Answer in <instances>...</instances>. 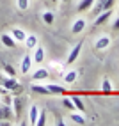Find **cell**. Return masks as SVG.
Returning <instances> with one entry per match:
<instances>
[{"label": "cell", "mask_w": 119, "mask_h": 126, "mask_svg": "<svg viewBox=\"0 0 119 126\" xmlns=\"http://www.w3.org/2000/svg\"><path fill=\"white\" fill-rule=\"evenodd\" d=\"M2 85L5 91H20V83L16 82L14 77H7V78H2Z\"/></svg>", "instance_id": "obj_1"}, {"label": "cell", "mask_w": 119, "mask_h": 126, "mask_svg": "<svg viewBox=\"0 0 119 126\" xmlns=\"http://www.w3.org/2000/svg\"><path fill=\"white\" fill-rule=\"evenodd\" d=\"M110 16H112V9H105V11H101L98 13V18L92 21V27H100V25H103Z\"/></svg>", "instance_id": "obj_2"}, {"label": "cell", "mask_w": 119, "mask_h": 126, "mask_svg": "<svg viewBox=\"0 0 119 126\" xmlns=\"http://www.w3.org/2000/svg\"><path fill=\"white\" fill-rule=\"evenodd\" d=\"M112 4H114V0H98V4L94 5V14L101 13V11H105V9H112Z\"/></svg>", "instance_id": "obj_3"}, {"label": "cell", "mask_w": 119, "mask_h": 126, "mask_svg": "<svg viewBox=\"0 0 119 126\" xmlns=\"http://www.w3.org/2000/svg\"><path fill=\"white\" fill-rule=\"evenodd\" d=\"M80 52H82V43H78V45H75V46H73V50L69 52V55H68V61H66V64H73V62L76 61V59H78Z\"/></svg>", "instance_id": "obj_4"}, {"label": "cell", "mask_w": 119, "mask_h": 126, "mask_svg": "<svg viewBox=\"0 0 119 126\" xmlns=\"http://www.w3.org/2000/svg\"><path fill=\"white\" fill-rule=\"evenodd\" d=\"M11 36H13V39L16 41V43H23L25 41V37H27V34H25V30H21V29H13L11 30Z\"/></svg>", "instance_id": "obj_5"}, {"label": "cell", "mask_w": 119, "mask_h": 126, "mask_svg": "<svg viewBox=\"0 0 119 126\" xmlns=\"http://www.w3.org/2000/svg\"><path fill=\"white\" fill-rule=\"evenodd\" d=\"M37 117H39V108H37L36 105H32V107H30V112H29V123L36 126Z\"/></svg>", "instance_id": "obj_6"}, {"label": "cell", "mask_w": 119, "mask_h": 126, "mask_svg": "<svg viewBox=\"0 0 119 126\" xmlns=\"http://www.w3.org/2000/svg\"><path fill=\"white\" fill-rule=\"evenodd\" d=\"M30 66H32V57H30V55H25V57L21 59V73H23V75L29 73V71H30Z\"/></svg>", "instance_id": "obj_7"}, {"label": "cell", "mask_w": 119, "mask_h": 126, "mask_svg": "<svg viewBox=\"0 0 119 126\" xmlns=\"http://www.w3.org/2000/svg\"><path fill=\"white\" fill-rule=\"evenodd\" d=\"M0 41H2V45L7 46V48H14V46H16V41L13 39L11 34H4L2 37H0Z\"/></svg>", "instance_id": "obj_8"}, {"label": "cell", "mask_w": 119, "mask_h": 126, "mask_svg": "<svg viewBox=\"0 0 119 126\" xmlns=\"http://www.w3.org/2000/svg\"><path fill=\"white\" fill-rule=\"evenodd\" d=\"M32 61H36V62H43L45 61V48L43 46H36V52H34Z\"/></svg>", "instance_id": "obj_9"}, {"label": "cell", "mask_w": 119, "mask_h": 126, "mask_svg": "<svg viewBox=\"0 0 119 126\" xmlns=\"http://www.w3.org/2000/svg\"><path fill=\"white\" fill-rule=\"evenodd\" d=\"M46 89H48V92L50 94H64V87H61V85H57V83H48L46 85Z\"/></svg>", "instance_id": "obj_10"}, {"label": "cell", "mask_w": 119, "mask_h": 126, "mask_svg": "<svg viewBox=\"0 0 119 126\" xmlns=\"http://www.w3.org/2000/svg\"><path fill=\"white\" fill-rule=\"evenodd\" d=\"M108 45H110V37H108V36H101V37L96 41V45H94V46H96L98 50H105Z\"/></svg>", "instance_id": "obj_11"}, {"label": "cell", "mask_w": 119, "mask_h": 126, "mask_svg": "<svg viewBox=\"0 0 119 126\" xmlns=\"http://www.w3.org/2000/svg\"><path fill=\"white\" fill-rule=\"evenodd\" d=\"M84 29H85V21H84L82 18H78L75 23H73V27H71V32L73 34H78V32H82Z\"/></svg>", "instance_id": "obj_12"}, {"label": "cell", "mask_w": 119, "mask_h": 126, "mask_svg": "<svg viewBox=\"0 0 119 126\" xmlns=\"http://www.w3.org/2000/svg\"><path fill=\"white\" fill-rule=\"evenodd\" d=\"M11 105H14V115H16V117H20V115H21V108H23L21 98H14Z\"/></svg>", "instance_id": "obj_13"}, {"label": "cell", "mask_w": 119, "mask_h": 126, "mask_svg": "<svg viewBox=\"0 0 119 126\" xmlns=\"http://www.w3.org/2000/svg\"><path fill=\"white\" fill-rule=\"evenodd\" d=\"M69 119L75 123V124H85V119H84V112H75L69 115Z\"/></svg>", "instance_id": "obj_14"}, {"label": "cell", "mask_w": 119, "mask_h": 126, "mask_svg": "<svg viewBox=\"0 0 119 126\" xmlns=\"http://www.w3.org/2000/svg\"><path fill=\"white\" fill-rule=\"evenodd\" d=\"M71 101H73L75 108H76L78 112H84V110H85V105H84V101H82L78 96H73V98H71Z\"/></svg>", "instance_id": "obj_15"}, {"label": "cell", "mask_w": 119, "mask_h": 126, "mask_svg": "<svg viewBox=\"0 0 119 126\" xmlns=\"http://www.w3.org/2000/svg\"><path fill=\"white\" fill-rule=\"evenodd\" d=\"M23 43H25V46H27V48H36V46H37V37H36V36H27Z\"/></svg>", "instance_id": "obj_16"}, {"label": "cell", "mask_w": 119, "mask_h": 126, "mask_svg": "<svg viewBox=\"0 0 119 126\" xmlns=\"http://www.w3.org/2000/svg\"><path fill=\"white\" fill-rule=\"evenodd\" d=\"M76 77H78V73H76V71H68V73L64 75V82H66V83H75Z\"/></svg>", "instance_id": "obj_17"}, {"label": "cell", "mask_w": 119, "mask_h": 126, "mask_svg": "<svg viewBox=\"0 0 119 126\" xmlns=\"http://www.w3.org/2000/svg\"><path fill=\"white\" fill-rule=\"evenodd\" d=\"M92 4H94V0H80V4H78V11H87V9H91Z\"/></svg>", "instance_id": "obj_18"}, {"label": "cell", "mask_w": 119, "mask_h": 126, "mask_svg": "<svg viewBox=\"0 0 119 126\" xmlns=\"http://www.w3.org/2000/svg\"><path fill=\"white\" fill-rule=\"evenodd\" d=\"M30 89H32L34 92H37V94H50L48 89H46V87H43V85H39V83H32Z\"/></svg>", "instance_id": "obj_19"}, {"label": "cell", "mask_w": 119, "mask_h": 126, "mask_svg": "<svg viewBox=\"0 0 119 126\" xmlns=\"http://www.w3.org/2000/svg\"><path fill=\"white\" fill-rule=\"evenodd\" d=\"M46 77H48V69H37L36 73L32 75V78H34V80H45Z\"/></svg>", "instance_id": "obj_20"}, {"label": "cell", "mask_w": 119, "mask_h": 126, "mask_svg": "<svg viewBox=\"0 0 119 126\" xmlns=\"http://www.w3.org/2000/svg\"><path fill=\"white\" fill-rule=\"evenodd\" d=\"M101 92H105V94H108V92H112V83H110V80H103L101 82Z\"/></svg>", "instance_id": "obj_21"}, {"label": "cell", "mask_w": 119, "mask_h": 126, "mask_svg": "<svg viewBox=\"0 0 119 126\" xmlns=\"http://www.w3.org/2000/svg\"><path fill=\"white\" fill-rule=\"evenodd\" d=\"M46 124V112L45 110H39V117L36 121V126H45Z\"/></svg>", "instance_id": "obj_22"}, {"label": "cell", "mask_w": 119, "mask_h": 126, "mask_svg": "<svg viewBox=\"0 0 119 126\" xmlns=\"http://www.w3.org/2000/svg\"><path fill=\"white\" fill-rule=\"evenodd\" d=\"M53 13H50V11H46V13H43V21L46 23V25H52L53 23Z\"/></svg>", "instance_id": "obj_23"}, {"label": "cell", "mask_w": 119, "mask_h": 126, "mask_svg": "<svg viewBox=\"0 0 119 126\" xmlns=\"http://www.w3.org/2000/svg\"><path fill=\"white\" fill-rule=\"evenodd\" d=\"M4 71L7 73V77H16V71L11 64H4Z\"/></svg>", "instance_id": "obj_24"}, {"label": "cell", "mask_w": 119, "mask_h": 126, "mask_svg": "<svg viewBox=\"0 0 119 126\" xmlns=\"http://www.w3.org/2000/svg\"><path fill=\"white\" fill-rule=\"evenodd\" d=\"M62 105H64L66 108H69V110H73V108H75V105H73V101H71V98H64V99H62Z\"/></svg>", "instance_id": "obj_25"}, {"label": "cell", "mask_w": 119, "mask_h": 126, "mask_svg": "<svg viewBox=\"0 0 119 126\" xmlns=\"http://www.w3.org/2000/svg\"><path fill=\"white\" fill-rule=\"evenodd\" d=\"M16 4H18V9L25 11V9H27V7H29V0H18V2H16Z\"/></svg>", "instance_id": "obj_26"}, {"label": "cell", "mask_w": 119, "mask_h": 126, "mask_svg": "<svg viewBox=\"0 0 119 126\" xmlns=\"http://www.w3.org/2000/svg\"><path fill=\"white\" fill-rule=\"evenodd\" d=\"M114 29H116V30H119V18L114 21Z\"/></svg>", "instance_id": "obj_27"}, {"label": "cell", "mask_w": 119, "mask_h": 126, "mask_svg": "<svg viewBox=\"0 0 119 126\" xmlns=\"http://www.w3.org/2000/svg\"><path fill=\"white\" fill-rule=\"evenodd\" d=\"M62 2H64V4H68V2H69V0H62Z\"/></svg>", "instance_id": "obj_28"}, {"label": "cell", "mask_w": 119, "mask_h": 126, "mask_svg": "<svg viewBox=\"0 0 119 126\" xmlns=\"http://www.w3.org/2000/svg\"><path fill=\"white\" fill-rule=\"evenodd\" d=\"M52 2H53V4H57V2H59V0H52Z\"/></svg>", "instance_id": "obj_29"}, {"label": "cell", "mask_w": 119, "mask_h": 126, "mask_svg": "<svg viewBox=\"0 0 119 126\" xmlns=\"http://www.w3.org/2000/svg\"><path fill=\"white\" fill-rule=\"evenodd\" d=\"M0 83H2V75H0Z\"/></svg>", "instance_id": "obj_30"}]
</instances>
